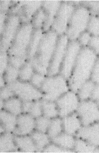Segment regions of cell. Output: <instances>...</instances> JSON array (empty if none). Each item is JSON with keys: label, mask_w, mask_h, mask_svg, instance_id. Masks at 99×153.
<instances>
[{"label": "cell", "mask_w": 99, "mask_h": 153, "mask_svg": "<svg viewBox=\"0 0 99 153\" xmlns=\"http://www.w3.org/2000/svg\"><path fill=\"white\" fill-rule=\"evenodd\" d=\"M98 56L89 47L82 48L68 79L69 88L72 91L77 93L81 86L90 79Z\"/></svg>", "instance_id": "1"}, {"label": "cell", "mask_w": 99, "mask_h": 153, "mask_svg": "<svg viewBox=\"0 0 99 153\" xmlns=\"http://www.w3.org/2000/svg\"><path fill=\"white\" fill-rule=\"evenodd\" d=\"M58 38L57 33L53 30L43 35L32 63L36 73L42 75L48 74Z\"/></svg>", "instance_id": "2"}, {"label": "cell", "mask_w": 99, "mask_h": 153, "mask_svg": "<svg viewBox=\"0 0 99 153\" xmlns=\"http://www.w3.org/2000/svg\"><path fill=\"white\" fill-rule=\"evenodd\" d=\"M91 14L83 5L77 6L69 21L66 35L69 41L77 40L80 36L87 29Z\"/></svg>", "instance_id": "3"}, {"label": "cell", "mask_w": 99, "mask_h": 153, "mask_svg": "<svg viewBox=\"0 0 99 153\" xmlns=\"http://www.w3.org/2000/svg\"><path fill=\"white\" fill-rule=\"evenodd\" d=\"M69 88L66 79L60 75L45 79L40 89L44 100L54 102L68 92Z\"/></svg>", "instance_id": "4"}, {"label": "cell", "mask_w": 99, "mask_h": 153, "mask_svg": "<svg viewBox=\"0 0 99 153\" xmlns=\"http://www.w3.org/2000/svg\"><path fill=\"white\" fill-rule=\"evenodd\" d=\"M32 25L26 24L18 29L11 44V58L25 61L33 30Z\"/></svg>", "instance_id": "5"}, {"label": "cell", "mask_w": 99, "mask_h": 153, "mask_svg": "<svg viewBox=\"0 0 99 153\" xmlns=\"http://www.w3.org/2000/svg\"><path fill=\"white\" fill-rule=\"evenodd\" d=\"M82 47L77 40L69 41L60 69V75L68 80Z\"/></svg>", "instance_id": "6"}, {"label": "cell", "mask_w": 99, "mask_h": 153, "mask_svg": "<svg viewBox=\"0 0 99 153\" xmlns=\"http://www.w3.org/2000/svg\"><path fill=\"white\" fill-rule=\"evenodd\" d=\"M76 7L71 3H62L52 24L53 31L57 35L66 34L70 19Z\"/></svg>", "instance_id": "7"}, {"label": "cell", "mask_w": 99, "mask_h": 153, "mask_svg": "<svg viewBox=\"0 0 99 153\" xmlns=\"http://www.w3.org/2000/svg\"><path fill=\"white\" fill-rule=\"evenodd\" d=\"M14 95L24 101H37L43 97L42 92L32 84L25 81H15L8 86Z\"/></svg>", "instance_id": "8"}, {"label": "cell", "mask_w": 99, "mask_h": 153, "mask_svg": "<svg viewBox=\"0 0 99 153\" xmlns=\"http://www.w3.org/2000/svg\"><path fill=\"white\" fill-rule=\"evenodd\" d=\"M76 112L84 126L99 123V106L92 100L80 101Z\"/></svg>", "instance_id": "9"}, {"label": "cell", "mask_w": 99, "mask_h": 153, "mask_svg": "<svg viewBox=\"0 0 99 153\" xmlns=\"http://www.w3.org/2000/svg\"><path fill=\"white\" fill-rule=\"evenodd\" d=\"M69 41L66 34L60 36L59 37L48 69V74L50 76L57 75L60 72Z\"/></svg>", "instance_id": "10"}, {"label": "cell", "mask_w": 99, "mask_h": 153, "mask_svg": "<svg viewBox=\"0 0 99 153\" xmlns=\"http://www.w3.org/2000/svg\"><path fill=\"white\" fill-rule=\"evenodd\" d=\"M76 94L72 91H68L57 100L59 115L62 118L77 111L80 101Z\"/></svg>", "instance_id": "11"}, {"label": "cell", "mask_w": 99, "mask_h": 153, "mask_svg": "<svg viewBox=\"0 0 99 153\" xmlns=\"http://www.w3.org/2000/svg\"><path fill=\"white\" fill-rule=\"evenodd\" d=\"M5 25L4 26L2 31V37L1 40V49H7L10 47V43L13 41L14 36L18 30L19 19V16L13 15L7 19Z\"/></svg>", "instance_id": "12"}, {"label": "cell", "mask_w": 99, "mask_h": 153, "mask_svg": "<svg viewBox=\"0 0 99 153\" xmlns=\"http://www.w3.org/2000/svg\"><path fill=\"white\" fill-rule=\"evenodd\" d=\"M35 128L34 118L28 114H20L17 118L14 132L16 135H27L32 133Z\"/></svg>", "instance_id": "13"}, {"label": "cell", "mask_w": 99, "mask_h": 153, "mask_svg": "<svg viewBox=\"0 0 99 153\" xmlns=\"http://www.w3.org/2000/svg\"><path fill=\"white\" fill-rule=\"evenodd\" d=\"M76 135L78 138L96 147L99 146V123L81 127Z\"/></svg>", "instance_id": "14"}, {"label": "cell", "mask_w": 99, "mask_h": 153, "mask_svg": "<svg viewBox=\"0 0 99 153\" xmlns=\"http://www.w3.org/2000/svg\"><path fill=\"white\" fill-rule=\"evenodd\" d=\"M63 118V128L65 133L73 135L76 134L81 128V120L77 112Z\"/></svg>", "instance_id": "15"}, {"label": "cell", "mask_w": 99, "mask_h": 153, "mask_svg": "<svg viewBox=\"0 0 99 153\" xmlns=\"http://www.w3.org/2000/svg\"><path fill=\"white\" fill-rule=\"evenodd\" d=\"M40 1H28V2L21 3L19 6L18 11L19 16L25 19V21L30 20L33 14H35L37 9L40 8L42 3Z\"/></svg>", "instance_id": "16"}, {"label": "cell", "mask_w": 99, "mask_h": 153, "mask_svg": "<svg viewBox=\"0 0 99 153\" xmlns=\"http://www.w3.org/2000/svg\"><path fill=\"white\" fill-rule=\"evenodd\" d=\"M14 140L17 147L23 152H33L37 151L31 136L16 135L14 136Z\"/></svg>", "instance_id": "17"}, {"label": "cell", "mask_w": 99, "mask_h": 153, "mask_svg": "<svg viewBox=\"0 0 99 153\" xmlns=\"http://www.w3.org/2000/svg\"><path fill=\"white\" fill-rule=\"evenodd\" d=\"M53 143L67 150L74 149L76 140L72 136L66 133H61L52 139Z\"/></svg>", "instance_id": "18"}, {"label": "cell", "mask_w": 99, "mask_h": 153, "mask_svg": "<svg viewBox=\"0 0 99 153\" xmlns=\"http://www.w3.org/2000/svg\"><path fill=\"white\" fill-rule=\"evenodd\" d=\"M22 112L34 118L42 116L43 114L41 102L24 101L22 103Z\"/></svg>", "instance_id": "19"}, {"label": "cell", "mask_w": 99, "mask_h": 153, "mask_svg": "<svg viewBox=\"0 0 99 153\" xmlns=\"http://www.w3.org/2000/svg\"><path fill=\"white\" fill-rule=\"evenodd\" d=\"M16 116L6 111L1 112V126L6 132H14L16 123Z\"/></svg>", "instance_id": "20"}, {"label": "cell", "mask_w": 99, "mask_h": 153, "mask_svg": "<svg viewBox=\"0 0 99 153\" xmlns=\"http://www.w3.org/2000/svg\"><path fill=\"white\" fill-rule=\"evenodd\" d=\"M43 36L42 30L40 28L33 31L27 51V55L29 58H33L34 56Z\"/></svg>", "instance_id": "21"}, {"label": "cell", "mask_w": 99, "mask_h": 153, "mask_svg": "<svg viewBox=\"0 0 99 153\" xmlns=\"http://www.w3.org/2000/svg\"><path fill=\"white\" fill-rule=\"evenodd\" d=\"M17 148L14 136L11 133L6 132L1 135L0 140L1 152H11L16 150Z\"/></svg>", "instance_id": "22"}, {"label": "cell", "mask_w": 99, "mask_h": 153, "mask_svg": "<svg viewBox=\"0 0 99 153\" xmlns=\"http://www.w3.org/2000/svg\"><path fill=\"white\" fill-rule=\"evenodd\" d=\"M32 138L37 151H42L50 144L49 137L44 133L36 130L31 133Z\"/></svg>", "instance_id": "23"}, {"label": "cell", "mask_w": 99, "mask_h": 153, "mask_svg": "<svg viewBox=\"0 0 99 153\" xmlns=\"http://www.w3.org/2000/svg\"><path fill=\"white\" fill-rule=\"evenodd\" d=\"M4 106L6 111L15 116L19 115L22 112V103L18 98L12 97L7 100Z\"/></svg>", "instance_id": "24"}, {"label": "cell", "mask_w": 99, "mask_h": 153, "mask_svg": "<svg viewBox=\"0 0 99 153\" xmlns=\"http://www.w3.org/2000/svg\"><path fill=\"white\" fill-rule=\"evenodd\" d=\"M95 85L96 84L90 79L81 86L77 93L80 101L91 99Z\"/></svg>", "instance_id": "25"}, {"label": "cell", "mask_w": 99, "mask_h": 153, "mask_svg": "<svg viewBox=\"0 0 99 153\" xmlns=\"http://www.w3.org/2000/svg\"><path fill=\"white\" fill-rule=\"evenodd\" d=\"M42 114L50 119L55 118L59 115V111L56 103L54 102L43 100L41 102Z\"/></svg>", "instance_id": "26"}, {"label": "cell", "mask_w": 99, "mask_h": 153, "mask_svg": "<svg viewBox=\"0 0 99 153\" xmlns=\"http://www.w3.org/2000/svg\"><path fill=\"white\" fill-rule=\"evenodd\" d=\"M63 130L62 120L60 118H55L51 122L47 131L48 135L52 139L62 133Z\"/></svg>", "instance_id": "27"}, {"label": "cell", "mask_w": 99, "mask_h": 153, "mask_svg": "<svg viewBox=\"0 0 99 153\" xmlns=\"http://www.w3.org/2000/svg\"><path fill=\"white\" fill-rule=\"evenodd\" d=\"M96 147L80 138L76 140L74 149L77 152L92 153L95 152Z\"/></svg>", "instance_id": "28"}, {"label": "cell", "mask_w": 99, "mask_h": 153, "mask_svg": "<svg viewBox=\"0 0 99 153\" xmlns=\"http://www.w3.org/2000/svg\"><path fill=\"white\" fill-rule=\"evenodd\" d=\"M87 31L92 36H99V17L91 15Z\"/></svg>", "instance_id": "29"}, {"label": "cell", "mask_w": 99, "mask_h": 153, "mask_svg": "<svg viewBox=\"0 0 99 153\" xmlns=\"http://www.w3.org/2000/svg\"><path fill=\"white\" fill-rule=\"evenodd\" d=\"M51 120L44 116L36 118L35 128L36 130L44 133L47 132Z\"/></svg>", "instance_id": "30"}, {"label": "cell", "mask_w": 99, "mask_h": 153, "mask_svg": "<svg viewBox=\"0 0 99 153\" xmlns=\"http://www.w3.org/2000/svg\"><path fill=\"white\" fill-rule=\"evenodd\" d=\"M19 72V76L21 81H25L31 80L33 74V68L32 63H26L24 64Z\"/></svg>", "instance_id": "31"}, {"label": "cell", "mask_w": 99, "mask_h": 153, "mask_svg": "<svg viewBox=\"0 0 99 153\" xmlns=\"http://www.w3.org/2000/svg\"><path fill=\"white\" fill-rule=\"evenodd\" d=\"M19 75L18 69L12 65L9 66L6 69L5 80L9 84L15 82Z\"/></svg>", "instance_id": "32"}, {"label": "cell", "mask_w": 99, "mask_h": 153, "mask_svg": "<svg viewBox=\"0 0 99 153\" xmlns=\"http://www.w3.org/2000/svg\"><path fill=\"white\" fill-rule=\"evenodd\" d=\"M81 4L89 9L91 15L99 17V1H81Z\"/></svg>", "instance_id": "33"}, {"label": "cell", "mask_w": 99, "mask_h": 153, "mask_svg": "<svg viewBox=\"0 0 99 153\" xmlns=\"http://www.w3.org/2000/svg\"><path fill=\"white\" fill-rule=\"evenodd\" d=\"M45 152L65 153L71 152V150H67L63 148L54 143L49 144L43 150Z\"/></svg>", "instance_id": "34"}, {"label": "cell", "mask_w": 99, "mask_h": 153, "mask_svg": "<svg viewBox=\"0 0 99 153\" xmlns=\"http://www.w3.org/2000/svg\"><path fill=\"white\" fill-rule=\"evenodd\" d=\"M92 36L86 30L82 33L77 41L82 48L87 47L90 43Z\"/></svg>", "instance_id": "35"}, {"label": "cell", "mask_w": 99, "mask_h": 153, "mask_svg": "<svg viewBox=\"0 0 99 153\" xmlns=\"http://www.w3.org/2000/svg\"><path fill=\"white\" fill-rule=\"evenodd\" d=\"M90 80L95 84H99V56L96 59L93 67Z\"/></svg>", "instance_id": "36"}, {"label": "cell", "mask_w": 99, "mask_h": 153, "mask_svg": "<svg viewBox=\"0 0 99 153\" xmlns=\"http://www.w3.org/2000/svg\"><path fill=\"white\" fill-rule=\"evenodd\" d=\"M45 78L43 75L36 73L33 74L31 80L32 84L37 88H40L45 81Z\"/></svg>", "instance_id": "37"}, {"label": "cell", "mask_w": 99, "mask_h": 153, "mask_svg": "<svg viewBox=\"0 0 99 153\" xmlns=\"http://www.w3.org/2000/svg\"><path fill=\"white\" fill-rule=\"evenodd\" d=\"M88 47L99 55V36H92Z\"/></svg>", "instance_id": "38"}, {"label": "cell", "mask_w": 99, "mask_h": 153, "mask_svg": "<svg viewBox=\"0 0 99 153\" xmlns=\"http://www.w3.org/2000/svg\"><path fill=\"white\" fill-rule=\"evenodd\" d=\"M14 95L13 91L9 87H4L1 91V99L6 100L10 99Z\"/></svg>", "instance_id": "39"}, {"label": "cell", "mask_w": 99, "mask_h": 153, "mask_svg": "<svg viewBox=\"0 0 99 153\" xmlns=\"http://www.w3.org/2000/svg\"><path fill=\"white\" fill-rule=\"evenodd\" d=\"M3 53L1 54V73L4 72L5 69L7 68V57L6 54L4 51H3Z\"/></svg>", "instance_id": "40"}, {"label": "cell", "mask_w": 99, "mask_h": 153, "mask_svg": "<svg viewBox=\"0 0 99 153\" xmlns=\"http://www.w3.org/2000/svg\"><path fill=\"white\" fill-rule=\"evenodd\" d=\"M91 99L95 102L99 106V84L96 85Z\"/></svg>", "instance_id": "41"}, {"label": "cell", "mask_w": 99, "mask_h": 153, "mask_svg": "<svg viewBox=\"0 0 99 153\" xmlns=\"http://www.w3.org/2000/svg\"><path fill=\"white\" fill-rule=\"evenodd\" d=\"M95 152L99 153V147L96 148V149L95 150Z\"/></svg>", "instance_id": "42"}, {"label": "cell", "mask_w": 99, "mask_h": 153, "mask_svg": "<svg viewBox=\"0 0 99 153\" xmlns=\"http://www.w3.org/2000/svg\"></svg>", "instance_id": "43"}]
</instances>
